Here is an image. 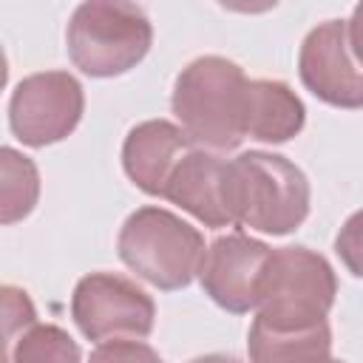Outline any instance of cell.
Segmentation results:
<instances>
[{"mask_svg": "<svg viewBox=\"0 0 363 363\" xmlns=\"http://www.w3.org/2000/svg\"><path fill=\"white\" fill-rule=\"evenodd\" d=\"M247 85L241 65L218 54L196 57L179 71L170 108L193 145L216 153L241 145L247 136Z\"/></svg>", "mask_w": 363, "mask_h": 363, "instance_id": "1", "label": "cell"}, {"mask_svg": "<svg viewBox=\"0 0 363 363\" xmlns=\"http://www.w3.org/2000/svg\"><path fill=\"white\" fill-rule=\"evenodd\" d=\"M309 182L286 156L247 150L227 162V207L233 224L286 235L309 216Z\"/></svg>", "mask_w": 363, "mask_h": 363, "instance_id": "2", "label": "cell"}, {"mask_svg": "<svg viewBox=\"0 0 363 363\" xmlns=\"http://www.w3.org/2000/svg\"><path fill=\"white\" fill-rule=\"evenodd\" d=\"M122 264L162 292L184 289L204 261L201 233L164 207L133 210L116 238Z\"/></svg>", "mask_w": 363, "mask_h": 363, "instance_id": "3", "label": "cell"}, {"mask_svg": "<svg viewBox=\"0 0 363 363\" xmlns=\"http://www.w3.org/2000/svg\"><path fill=\"white\" fill-rule=\"evenodd\" d=\"M153 43V26L142 6L91 0L79 3L65 28V48L88 77L108 79L136 68Z\"/></svg>", "mask_w": 363, "mask_h": 363, "instance_id": "4", "label": "cell"}, {"mask_svg": "<svg viewBox=\"0 0 363 363\" xmlns=\"http://www.w3.org/2000/svg\"><path fill=\"white\" fill-rule=\"evenodd\" d=\"M337 295L332 264L309 247L272 250L258 289V315L269 329H309L326 320Z\"/></svg>", "mask_w": 363, "mask_h": 363, "instance_id": "5", "label": "cell"}, {"mask_svg": "<svg viewBox=\"0 0 363 363\" xmlns=\"http://www.w3.org/2000/svg\"><path fill=\"white\" fill-rule=\"evenodd\" d=\"M85 111V91L68 71L23 77L9 99V128L28 147H45L74 133Z\"/></svg>", "mask_w": 363, "mask_h": 363, "instance_id": "6", "label": "cell"}, {"mask_svg": "<svg viewBox=\"0 0 363 363\" xmlns=\"http://www.w3.org/2000/svg\"><path fill=\"white\" fill-rule=\"evenodd\" d=\"M71 318L77 329L96 343L108 337H147L153 332L156 303L125 275L91 272L74 286Z\"/></svg>", "mask_w": 363, "mask_h": 363, "instance_id": "7", "label": "cell"}, {"mask_svg": "<svg viewBox=\"0 0 363 363\" xmlns=\"http://www.w3.org/2000/svg\"><path fill=\"white\" fill-rule=\"evenodd\" d=\"M272 247L247 235V233H227L218 235L199 267V281L204 295L213 303L233 315H244L258 309V289L264 272L269 267Z\"/></svg>", "mask_w": 363, "mask_h": 363, "instance_id": "8", "label": "cell"}, {"mask_svg": "<svg viewBox=\"0 0 363 363\" xmlns=\"http://www.w3.org/2000/svg\"><path fill=\"white\" fill-rule=\"evenodd\" d=\"M303 88L332 108H363V65L354 60L346 37V20L315 26L298 54Z\"/></svg>", "mask_w": 363, "mask_h": 363, "instance_id": "9", "label": "cell"}, {"mask_svg": "<svg viewBox=\"0 0 363 363\" xmlns=\"http://www.w3.org/2000/svg\"><path fill=\"white\" fill-rule=\"evenodd\" d=\"M162 199L173 201L204 227L221 230L233 224L227 207V162L218 153L193 147L173 167Z\"/></svg>", "mask_w": 363, "mask_h": 363, "instance_id": "10", "label": "cell"}, {"mask_svg": "<svg viewBox=\"0 0 363 363\" xmlns=\"http://www.w3.org/2000/svg\"><path fill=\"white\" fill-rule=\"evenodd\" d=\"M193 150V139L167 119H147L128 130L122 142V167L128 179L147 196H162L164 184L184 153Z\"/></svg>", "mask_w": 363, "mask_h": 363, "instance_id": "11", "label": "cell"}, {"mask_svg": "<svg viewBox=\"0 0 363 363\" xmlns=\"http://www.w3.org/2000/svg\"><path fill=\"white\" fill-rule=\"evenodd\" d=\"M306 108L281 79H250L247 85V136L269 145L289 142L303 130Z\"/></svg>", "mask_w": 363, "mask_h": 363, "instance_id": "12", "label": "cell"}, {"mask_svg": "<svg viewBox=\"0 0 363 363\" xmlns=\"http://www.w3.org/2000/svg\"><path fill=\"white\" fill-rule=\"evenodd\" d=\"M247 352L250 363H343L332 357L329 320L309 329H269L252 320Z\"/></svg>", "mask_w": 363, "mask_h": 363, "instance_id": "13", "label": "cell"}, {"mask_svg": "<svg viewBox=\"0 0 363 363\" xmlns=\"http://www.w3.org/2000/svg\"><path fill=\"white\" fill-rule=\"evenodd\" d=\"M0 221L14 224L26 218L40 199L37 164L14 147L0 150Z\"/></svg>", "mask_w": 363, "mask_h": 363, "instance_id": "14", "label": "cell"}, {"mask_svg": "<svg viewBox=\"0 0 363 363\" xmlns=\"http://www.w3.org/2000/svg\"><path fill=\"white\" fill-rule=\"evenodd\" d=\"M6 363H82V352L65 329L34 323L6 346Z\"/></svg>", "mask_w": 363, "mask_h": 363, "instance_id": "15", "label": "cell"}, {"mask_svg": "<svg viewBox=\"0 0 363 363\" xmlns=\"http://www.w3.org/2000/svg\"><path fill=\"white\" fill-rule=\"evenodd\" d=\"M88 363H164L153 346H147L139 337H113L99 343Z\"/></svg>", "mask_w": 363, "mask_h": 363, "instance_id": "16", "label": "cell"}, {"mask_svg": "<svg viewBox=\"0 0 363 363\" xmlns=\"http://www.w3.org/2000/svg\"><path fill=\"white\" fill-rule=\"evenodd\" d=\"M335 252L354 278H363V210L352 213L343 221L335 235Z\"/></svg>", "mask_w": 363, "mask_h": 363, "instance_id": "17", "label": "cell"}, {"mask_svg": "<svg viewBox=\"0 0 363 363\" xmlns=\"http://www.w3.org/2000/svg\"><path fill=\"white\" fill-rule=\"evenodd\" d=\"M3 332H6V343H11L17 337V329H28L37 323V312H34V303L28 298V292L6 284L3 286Z\"/></svg>", "mask_w": 363, "mask_h": 363, "instance_id": "18", "label": "cell"}, {"mask_svg": "<svg viewBox=\"0 0 363 363\" xmlns=\"http://www.w3.org/2000/svg\"><path fill=\"white\" fill-rule=\"evenodd\" d=\"M346 37H349V48H352L354 60L363 65V3H357L352 9V17L346 23Z\"/></svg>", "mask_w": 363, "mask_h": 363, "instance_id": "19", "label": "cell"}, {"mask_svg": "<svg viewBox=\"0 0 363 363\" xmlns=\"http://www.w3.org/2000/svg\"><path fill=\"white\" fill-rule=\"evenodd\" d=\"M190 363H241V360L227 357V354H201V357H193Z\"/></svg>", "mask_w": 363, "mask_h": 363, "instance_id": "20", "label": "cell"}]
</instances>
